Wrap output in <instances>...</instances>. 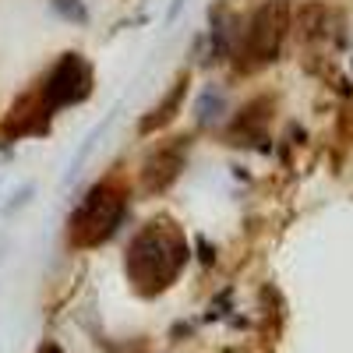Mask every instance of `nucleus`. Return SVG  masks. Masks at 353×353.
<instances>
[{"label": "nucleus", "instance_id": "obj_9", "mask_svg": "<svg viewBox=\"0 0 353 353\" xmlns=\"http://www.w3.org/2000/svg\"><path fill=\"white\" fill-rule=\"evenodd\" d=\"M39 353H64V350L57 346V343H43V346H39Z\"/></svg>", "mask_w": 353, "mask_h": 353}, {"label": "nucleus", "instance_id": "obj_2", "mask_svg": "<svg viewBox=\"0 0 353 353\" xmlns=\"http://www.w3.org/2000/svg\"><path fill=\"white\" fill-rule=\"evenodd\" d=\"M121 216H124L121 191L110 188V184H99V188H92V194L81 201V209L74 212V219H71V241L78 248H96V244L113 237Z\"/></svg>", "mask_w": 353, "mask_h": 353}, {"label": "nucleus", "instance_id": "obj_6", "mask_svg": "<svg viewBox=\"0 0 353 353\" xmlns=\"http://www.w3.org/2000/svg\"><path fill=\"white\" fill-rule=\"evenodd\" d=\"M181 99H184V81H176V88H170L166 99H163V106L156 110V117H149V121H141V131H156V128H163V124L170 121V110L181 106Z\"/></svg>", "mask_w": 353, "mask_h": 353}, {"label": "nucleus", "instance_id": "obj_5", "mask_svg": "<svg viewBox=\"0 0 353 353\" xmlns=\"http://www.w3.org/2000/svg\"><path fill=\"white\" fill-rule=\"evenodd\" d=\"M181 166H184V145H163V149H156L149 159H145V166H141V184H145V191H163V188H170L173 184V176L181 173Z\"/></svg>", "mask_w": 353, "mask_h": 353}, {"label": "nucleus", "instance_id": "obj_8", "mask_svg": "<svg viewBox=\"0 0 353 353\" xmlns=\"http://www.w3.org/2000/svg\"><path fill=\"white\" fill-rule=\"evenodd\" d=\"M53 8L61 11L64 18H71V21H85V8L78 4V0H53Z\"/></svg>", "mask_w": 353, "mask_h": 353}, {"label": "nucleus", "instance_id": "obj_1", "mask_svg": "<svg viewBox=\"0 0 353 353\" xmlns=\"http://www.w3.org/2000/svg\"><path fill=\"white\" fill-rule=\"evenodd\" d=\"M184 261H188V244L181 237V230L156 223L145 233H138V241L131 244L128 276L145 293H163L176 276H181Z\"/></svg>", "mask_w": 353, "mask_h": 353}, {"label": "nucleus", "instance_id": "obj_7", "mask_svg": "<svg viewBox=\"0 0 353 353\" xmlns=\"http://www.w3.org/2000/svg\"><path fill=\"white\" fill-rule=\"evenodd\" d=\"M219 113H223V96L216 92V88H205L201 99H198V117L209 124V121H216Z\"/></svg>", "mask_w": 353, "mask_h": 353}, {"label": "nucleus", "instance_id": "obj_3", "mask_svg": "<svg viewBox=\"0 0 353 353\" xmlns=\"http://www.w3.org/2000/svg\"><path fill=\"white\" fill-rule=\"evenodd\" d=\"M290 32V0H265L244 28V61L251 68L272 64Z\"/></svg>", "mask_w": 353, "mask_h": 353}, {"label": "nucleus", "instance_id": "obj_4", "mask_svg": "<svg viewBox=\"0 0 353 353\" xmlns=\"http://www.w3.org/2000/svg\"><path fill=\"white\" fill-rule=\"evenodd\" d=\"M88 88H92V68H88L78 53H68L43 85V110L50 113V110L71 106V103L88 96Z\"/></svg>", "mask_w": 353, "mask_h": 353}]
</instances>
